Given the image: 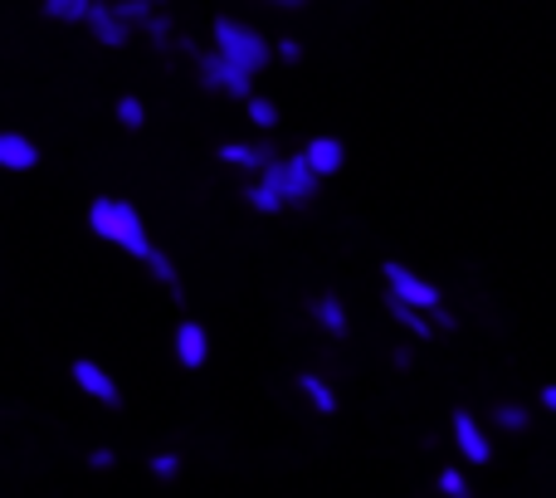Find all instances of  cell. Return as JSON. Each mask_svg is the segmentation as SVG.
Masks as SVG:
<instances>
[{
	"instance_id": "cell-1",
	"label": "cell",
	"mask_w": 556,
	"mask_h": 498,
	"mask_svg": "<svg viewBox=\"0 0 556 498\" xmlns=\"http://www.w3.org/2000/svg\"><path fill=\"white\" fill-rule=\"evenodd\" d=\"M88 231H93L103 245L142 259V264H147V254L156 249L152 235H147L142 211H137L132 201H123V196H93V206H88Z\"/></svg>"
},
{
	"instance_id": "cell-2",
	"label": "cell",
	"mask_w": 556,
	"mask_h": 498,
	"mask_svg": "<svg viewBox=\"0 0 556 498\" xmlns=\"http://www.w3.org/2000/svg\"><path fill=\"white\" fill-rule=\"evenodd\" d=\"M215 59H225V64L254 78L274 64V45L254 25H244L240 15H215Z\"/></svg>"
},
{
	"instance_id": "cell-3",
	"label": "cell",
	"mask_w": 556,
	"mask_h": 498,
	"mask_svg": "<svg viewBox=\"0 0 556 498\" xmlns=\"http://www.w3.org/2000/svg\"><path fill=\"white\" fill-rule=\"evenodd\" d=\"M381 278H386V298H395V303L415 308V313H434V308H444L440 284H430V278L415 274V269L401 264V259H386V264H381Z\"/></svg>"
},
{
	"instance_id": "cell-4",
	"label": "cell",
	"mask_w": 556,
	"mask_h": 498,
	"mask_svg": "<svg viewBox=\"0 0 556 498\" xmlns=\"http://www.w3.org/2000/svg\"><path fill=\"white\" fill-rule=\"evenodd\" d=\"M254 182H264L269 191H278V201L283 206H298V201H313L317 196V176L307 172V162H303V152H293V157H278V162H269L264 166Z\"/></svg>"
},
{
	"instance_id": "cell-5",
	"label": "cell",
	"mask_w": 556,
	"mask_h": 498,
	"mask_svg": "<svg viewBox=\"0 0 556 498\" xmlns=\"http://www.w3.org/2000/svg\"><path fill=\"white\" fill-rule=\"evenodd\" d=\"M68 376H74V386L88 396V401L108 406V411H117V406H123V386H117L113 372H108V366H98L93 357H74V362H68Z\"/></svg>"
},
{
	"instance_id": "cell-6",
	"label": "cell",
	"mask_w": 556,
	"mask_h": 498,
	"mask_svg": "<svg viewBox=\"0 0 556 498\" xmlns=\"http://www.w3.org/2000/svg\"><path fill=\"white\" fill-rule=\"evenodd\" d=\"M195 64H201V84L211 88V94H230V98H240V103L254 98V78L240 74L235 64H225V59H215V54H195Z\"/></svg>"
},
{
	"instance_id": "cell-7",
	"label": "cell",
	"mask_w": 556,
	"mask_h": 498,
	"mask_svg": "<svg viewBox=\"0 0 556 498\" xmlns=\"http://www.w3.org/2000/svg\"><path fill=\"white\" fill-rule=\"evenodd\" d=\"M450 431H454V445H459L464 464H489V460H493L489 431H483V425H479V415H473L469 406H459V411L450 415Z\"/></svg>"
},
{
	"instance_id": "cell-8",
	"label": "cell",
	"mask_w": 556,
	"mask_h": 498,
	"mask_svg": "<svg viewBox=\"0 0 556 498\" xmlns=\"http://www.w3.org/2000/svg\"><path fill=\"white\" fill-rule=\"evenodd\" d=\"M298 152H303V162H307V172L317 176V182H327V176H337L346 166V147L337 142L332 133H317V137H307L303 147H298Z\"/></svg>"
},
{
	"instance_id": "cell-9",
	"label": "cell",
	"mask_w": 556,
	"mask_h": 498,
	"mask_svg": "<svg viewBox=\"0 0 556 498\" xmlns=\"http://www.w3.org/2000/svg\"><path fill=\"white\" fill-rule=\"evenodd\" d=\"M205 357H211V333H205L195 318H181V323H176V362H181L186 372H201Z\"/></svg>"
},
{
	"instance_id": "cell-10",
	"label": "cell",
	"mask_w": 556,
	"mask_h": 498,
	"mask_svg": "<svg viewBox=\"0 0 556 498\" xmlns=\"http://www.w3.org/2000/svg\"><path fill=\"white\" fill-rule=\"evenodd\" d=\"M84 25L93 29V39H98V45H108V49H123L127 39H132V29H127L123 20L113 15V5H108V0H88Z\"/></svg>"
},
{
	"instance_id": "cell-11",
	"label": "cell",
	"mask_w": 556,
	"mask_h": 498,
	"mask_svg": "<svg viewBox=\"0 0 556 498\" xmlns=\"http://www.w3.org/2000/svg\"><path fill=\"white\" fill-rule=\"evenodd\" d=\"M215 157H220L225 166H240V172H254V176H260L269 162H278L274 142H220Z\"/></svg>"
},
{
	"instance_id": "cell-12",
	"label": "cell",
	"mask_w": 556,
	"mask_h": 498,
	"mask_svg": "<svg viewBox=\"0 0 556 498\" xmlns=\"http://www.w3.org/2000/svg\"><path fill=\"white\" fill-rule=\"evenodd\" d=\"M39 147L25 133H0V172H35Z\"/></svg>"
},
{
	"instance_id": "cell-13",
	"label": "cell",
	"mask_w": 556,
	"mask_h": 498,
	"mask_svg": "<svg viewBox=\"0 0 556 498\" xmlns=\"http://www.w3.org/2000/svg\"><path fill=\"white\" fill-rule=\"evenodd\" d=\"M313 318H317V327H323L327 337H352V313H346V303L337 294H317L313 298Z\"/></svg>"
},
{
	"instance_id": "cell-14",
	"label": "cell",
	"mask_w": 556,
	"mask_h": 498,
	"mask_svg": "<svg viewBox=\"0 0 556 498\" xmlns=\"http://www.w3.org/2000/svg\"><path fill=\"white\" fill-rule=\"evenodd\" d=\"M298 391H303V401L313 406L317 415H337V411H342V401H337L332 382H327L323 372H298Z\"/></svg>"
},
{
	"instance_id": "cell-15",
	"label": "cell",
	"mask_w": 556,
	"mask_h": 498,
	"mask_svg": "<svg viewBox=\"0 0 556 498\" xmlns=\"http://www.w3.org/2000/svg\"><path fill=\"white\" fill-rule=\"evenodd\" d=\"M147 269H152V278L176 298V303H186V294H181V274H176V264H172V254H166V249H152V254H147Z\"/></svg>"
},
{
	"instance_id": "cell-16",
	"label": "cell",
	"mask_w": 556,
	"mask_h": 498,
	"mask_svg": "<svg viewBox=\"0 0 556 498\" xmlns=\"http://www.w3.org/2000/svg\"><path fill=\"white\" fill-rule=\"evenodd\" d=\"M386 313H391L395 323H401L405 333L415 337V343H430V337H434L430 318H425V313H415V308H405V303H395V298H386Z\"/></svg>"
},
{
	"instance_id": "cell-17",
	"label": "cell",
	"mask_w": 556,
	"mask_h": 498,
	"mask_svg": "<svg viewBox=\"0 0 556 498\" xmlns=\"http://www.w3.org/2000/svg\"><path fill=\"white\" fill-rule=\"evenodd\" d=\"M489 415H493V425H498V431H508V435L528 431V421H532V411H528V406H518V401H498Z\"/></svg>"
},
{
	"instance_id": "cell-18",
	"label": "cell",
	"mask_w": 556,
	"mask_h": 498,
	"mask_svg": "<svg viewBox=\"0 0 556 498\" xmlns=\"http://www.w3.org/2000/svg\"><path fill=\"white\" fill-rule=\"evenodd\" d=\"M45 10L49 20H59V25H84V15H88V0H45Z\"/></svg>"
},
{
	"instance_id": "cell-19",
	"label": "cell",
	"mask_w": 556,
	"mask_h": 498,
	"mask_svg": "<svg viewBox=\"0 0 556 498\" xmlns=\"http://www.w3.org/2000/svg\"><path fill=\"white\" fill-rule=\"evenodd\" d=\"M244 201H250L260 215H283V211H288V206L278 201V191H269L264 182H250V186H244Z\"/></svg>"
},
{
	"instance_id": "cell-20",
	"label": "cell",
	"mask_w": 556,
	"mask_h": 498,
	"mask_svg": "<svg viewBox=\"0 0 556 498\" xmlns=\"http://www.w3.org/2000/svg\"><path fill=\"white\" fill-rule=\"evenodd\" d=\"M244 113H250V123L260 127V133H274L278 127V103L274 98H264V94H254L250 103H244Z\"/></svg>"
},
{
	"instance_id": "cell-21",
	"label": "cell",
	"mask_w": 556,
	"mask_h": 498,
	"mask_svg": "<svg viewBox=\"0 0 556 498\" xmlns=\"http://www.w3.org/2000/svg\"><path fill=\"white\" fill-rule=\"evenodd\" d=\"M117 123L127 127V133H142V123H147V103L137 94H123L117 98Z\"/></svg>"
},
{
	"instance_id": "cell-22",
	"label": "cell",
	"mask_w": 556,
	"mask_h": 498,
	"mask_svg": "<svg viewBox=\"0 0 556 498\" xmlns=\"http://www.w3.org/2000/svg\"><path fill=\"white\" fill-rule=\"evenodd\" d=\"M434 489H440L444 498H473L469 480H464V470H450V464H444V470H440V480H434Z\"/></svg>"
},
{
	"instance_id": "cell-23",
	"label": "cell",
	"mask_w": 556,
	"mask_h": 498,
	"mask_svg": "<svg viewBox=\"0 0 556 498\" xmlns=\"http://www.w3.org/2000/svg\"><path fill=\"white\" fill-rule=\"evenodd\" d=\"M147 470H152V480H176V474H181V455H176V450H156Z\"/></svg>"
},
{
	"instance_id": "cell-24",
	"label": "cell",
	"mask_w": 556,
	"mask_h": 498,
	"mask_svg": "<svg viewBox=\"0 0 556 498\" xmlns=\"http://www.w3.org/2000/svg\"><path fill=\"white\" fill-rule=\"evenodd\" d=\"M274 59H283V64H298V59H303V45H298V39H278Z\"/></svg>"
},
{
	"instance_id": "cell-25",
	"label": "cell",
	"mask_w": 556,
	"mask_h": 498,
	"mask_svg": "<svg viewBox=\"0 0 556 498\" xmlns=\"http://www.w3.org/2000/svg\"><path fill=\"white\" fill-rule=\"evenodd\" d=\"M88 464H93V470H113L117 455L113 450H88Z\"/></svg>"
},
{
	"instance_id": "cell-26",
	"label": "cell",
	"mask_w": 556,
	"mask_h": 498,
	"mask_svg": "<svg viewBox=\"0 0 556 498\" xmlns=\"http://www.w3.org/2000/svg\"><path fill=\"white\" fill-rule=\"evenodd\" d=\"M538 406H542L547 415H556V382H547V386L538 391Z\"/></svg>"
},
{
	"instance_id": "cell-27",
	"label": "cell",
	"mask_w": 556,
	"mask_h": 498,
	"mask_svg": "<svg viewBox=\"0 0 556 498\" xmlns=\"http://www.w3.org/2000/svg\"><path fill=\"white\" fill-rule=\"evenodd\" d=\"M391 362H395V372H410V366H415L410 347H395V352H391Z\"/></svg>"
}]
</instances>
